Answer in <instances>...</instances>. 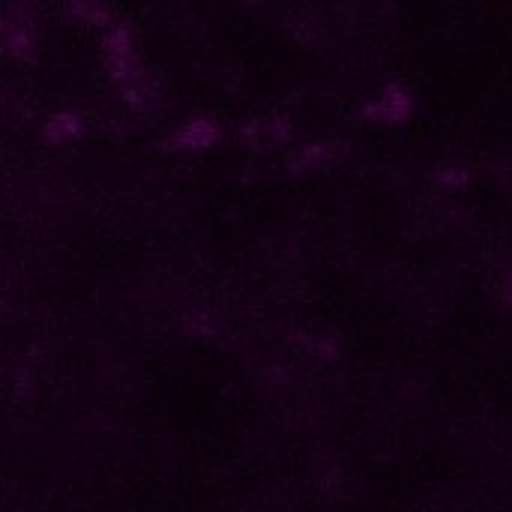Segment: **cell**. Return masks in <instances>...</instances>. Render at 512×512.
<instances>
[{
  "label": "cell",
  "instance_id": "6da1fadb",
  "mask_svg": "<svg viewBox=\"0 0 512 512\" xmlns=\"http://www.w3.org/2000/svg\"><path fill=\"white\" fill-rule=\"evenodd\" d=\"M123 396L135 441L234 480L276 426V399L261 369L204 330H168L144 342Z\"/></svg>",
  "mask_w": 512,
  "mask_h": 512
},
{
  "label": "cell",
  "instance_id": "7a4b0ae2",
  "mask_svg": "<svg viewBox=\"0 0 512 512\" xmlns=\"http://www.w3.org/2000/svg\"><path fill=\"white\" fill-rule=\"evenodd\" d=\"M102 512H240V480L132 438L108 468Z\"/></svg>",
  "mask_w": 512,
  "mask_h": 512
},
{
  "label": "cell",
  "instance_id": "3957f363",
  "mask_svg": "<svg viewBox=\"0 0 512 512\" xmlns=\"http://www.w3.org/2000/svg\"><path fill=\"white\" fill-rule=\"evenodd\" d=\"M282 512H396L369 492L357 489H312L297 495Z\"/></svg>",
  "mask_w": 512,
  "mask_h": 512
}]
</instances>
